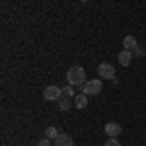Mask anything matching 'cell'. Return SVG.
I'll return each mask as SVG.
<instances>
[{
  "instance_id": "cell-1",
  "label": "cell",
  "mask_w": 146,
  "mask_h": 146,
  "mask_svg": "<svg viewBox=\"0 0 146 146\" xmlns=\"http://www.w3.org/2000/svg\"><path fill=\"white\" fill-rule=\"evenodd\" d=\"M66 82L68 86H72V88H78V86H86V70L82 66H72L70 70L66 72Z\"/></svg>"
},
{
  "instance_id": "cell-2",
  "label": "cell",
  "mask_w": 146,
  "mask_h": 146,
  "mask_svg": "<svg viewBox=\"0 0 146 146\" xmlns=\"http://www.w3.org/2000/svg\"><path fill=\"white\" fill-rule=\"evenodd\" d=\"M43 98L47 101H58L62 98V88H58V86H47L45 90H43Z\"/></svg>"
},
{
  "instance_id": "cell-3",
  "label": "cell",
  "mask_w": 146,
  "mask_h": 146,
  "mask_svg": "<svg viewBox=\"0 0 146 146\" xmlns=\"http://www.w3.org/2000/svg\"><path fill=\"white\" fill-rule=\"evenodd\" d=\"M101 88H103L101 80H90V82H86L82 94H86V96H98V94H101Z\"/></svg>"
},
{
  "instance_id": "cell-4",
  "label": "cell",
  "mask_w": 146,
  "mask_h": 146,
  "mask_svg": "<svg viewBox=\"0 0 146 146\" xmlns=\"http://www.w3.org/2000/svg\"><path fill=\"white\" fill-rule=\"evenodd\" d=\"M98 74H100V78L115 80V66L109 64V62H101L100 66H98Z\"/></svg>"
},
{
  "instance_id": "cell-5",
  "label": "cell",
  "mask_w": 146,
  "mask_h": 146,
  "mask_svg": "<svg viewBox=\"0 0 146 146\" xmlns=\"http://www.w3.org/2000/svg\"><path fill=\"white\" fill-rule=\"evenodd\" d=\"M105 135L109 136V138H117V136L121 135V125L115 123V121L107 123V125H105Z\"/></svg>"
},
{
  "instance_id": "cell-6",
  "label": "cell",
  "mask_w": 146,
  "mask_h": 146,
  "mask_svg": "<svg viewBox=\"0 0 146 146\" xmlns=\"http://www.w3.org/2000/svg\"><path fill=\"white\" fill-rule=\"evenodd\" d=\"M123 47L127 49V51H131V53H135V51H136V49H138L140 45L136 43V39L133 37V35H127V37L123 39Z\"/></svg>"
},
{
  "instance_id": "cell-7",
  "label": "cell",
  "mask_w": 146,
  "mask_h": 146,
  "mask_svg": "<svg viewBox=\"0 0 146 146\" xmlns=\"http://www.w3.org/2000/svg\"><path fill=\"white\" fill-rule=\"evenodd\" d=\"M55 142H56V146H74V138L70 135H66V133H60Z\"/></svg>"
},
{
  "instance_id": "cell-8",
  "label": "cell",
  "mask_w": 146,
  "mask_h": 146,
  "mask_svg": "<svg viewBox=\"0 0 146 146\" xmlns=\"http://www.w3.org/2000/svg\"><path fill=\"white\" fill-rule=\"evenodd\" d=\"M119 62H121V66H129L131 64V60H133V53L131 51H127V49H123L121 53H119Z\"/></svg>"
},
{
  "instance_id": "cell-9",
  "label": "cell",
  "mask_w": 146,
  "mask_h": 146,
  "mask_svg": "<svg viewBox=\"0 0 146 146\" xmlns=\"http://www.w3.org/2000/svg\"><path fill=\"white\" fill-rule=\"evenodd\" d=\"M86 105H88V96L86 94H78L74 98V107L76 109H86Z\"/></svg>"
},
{
  "instance_id": "cell-10",
  "label": "cell",
  "mask_w": 146,
  "mask_h": 146,
  "mask_svg": "<svg viewBox=\"0 0 146 146\" xmlns=\"http://www.w3.org/2000/svg\"><path fill=\"white\" fill-rule=\"evenodd\" d=\"M58 129L56 127H47V131H45V138H49V140H56L58 138Z\"/></svg>"
},
{
  "instance_id": "cell-11",
  "label": "cell",
  "mask_w": 146,
  "mask_h": 146,
  "mask_svg": "<svg viewBox=\"0 0 146 146\" xmlns=\"http://www.w3.org/2000/svg\"><path fill=\"white\" fill-rule=\"evenodd\" d=\"M70 107H72V101H70V98H64V96H62V98L58 100V109H60V111H68Z\"/></svg>"
},
{
  "instance_id": "cell-12",
  "label": "cell",
  "mask_w": 146,
  "mask_h": 146,
  "mask_svg": "<svg viewBox=\"0 0 146 146\" xmlns=\"http://www.w3.org/2000/svg\"><path fill=\"white\" fill-rule=\"evenodd\" d=\"M62 96H64V98H76V96H74V88H72V86L62 88Z\"/></svg>"
},
{
  "instance_id": "cell-13",
  "label": "cell",
  "mask_w": 146,
  "mask_h": 146,
  "mask_svg": "<svg viewBox=\"0 0 146 146\" xmlns=\"http://www.w3.org/2000/svg\"><path fill=\"white\" fill-rule=\"evenodd\" d=\"M103 146H121V142H119L117 138H109V140H105Z\"/></svg>"
},
{
  "instance_id": "cell-14",
  "label": "cell",
  "mask_w": 146,
  "mask_h": 146,
  "mask_svg": "<svg viewBox=\"0 0 146 146\" xmlns=\"http://www.w3.org/2000/svg\"><path fill=\"white\" fill-rule=\"evenodd\" d=\"M37 146H51V142H49V138H41V140H37Z\"/></svg>"
}]
</instances>
